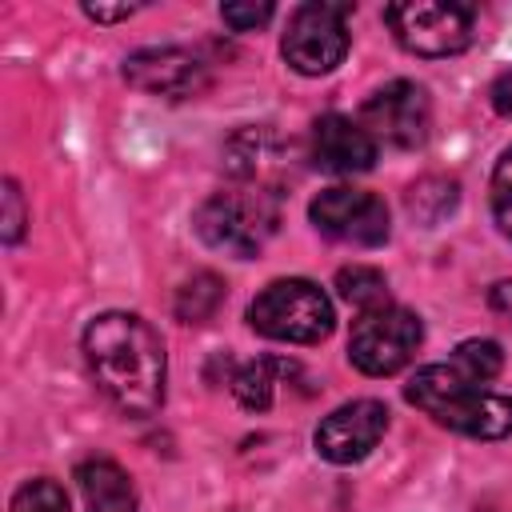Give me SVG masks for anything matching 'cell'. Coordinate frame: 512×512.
<instances>
[{"label":"cell","instance_id":"cell-21","mask_svg":"<svg viewBox=\"0 0 512 512\" xmlns=\"http://www.w3.org/2000/svg\"><path fill=\"white\" fill-rule=\"evenodd\" d=\"M0 236L4 244H16L24 236V196H20V184L16 180H4V216H0Z\"/></svg>","mask_w":512,"mask_h":512},{"label":"cell","instance_id":"cell-19","mask_svg":"<svg viewBox=\"0 0 512 512\" xmlns=\"http://www.w3.org/2000/svg\"><path fill=\"white\" fill-rule=\"evenodd\" d=\"M8 512H68V496L56 480L40 476V480H28L24 488H16Z\"/></svg>","mask_w":512,"mask_h":512},{"label":"cell","instance_id":"cell-3","mask_svg":"<svg viewBox=\"0 0 512 512\" xmlns=\"http://www.w3.org/2000/svg\"><path fill=\"white\" fill-rule=\"evenodd\" d=\"M332 300L312 280H272L248 308V324L284 344H316L332 332Z\"/></svg>","mask_w":512,"mask_h":512},{"label":"cell","instance_id":"cell-20","mask_svg":"<svg viewBox=\"0 0 512 512\" xmlns=\"http://www.w3.org/2000/svg\"><path fill=\"white\" fill-rule=\"evenodd\" d=\"M492 212L504 236H512V148H504V156L492 168Z\"/></svg>","mask_w":512,"mask_h":512},{"label":"cell","instance_id":"cell-13","mask_svg":"<svg viewBox=\"0 0 512 512\" xmlns=\"http://www.w3.org/2000/svg\"><path fill=\"white\" fill-rule=\"evenodd\" d=\"M76 480H80L88 512H136V488L120 464H112L104 456L84 460L76 468Z\"/></svg>","mask_w":512,"mask_h":512},{"label":"cell","instance_id":"cell-11","mask_svg":"<svg viewBox=\"0 0 512 512\" xmlns=\"http://www.w3.org/2000/svg\"><path fill=\"white\" fill-rule=\"evenodd\" d=\"M124 80L148 96L188 100L208 88V68L184 48H144L124 60Z\"/></svg>","mask_w":512,"mask_h":512},{"label":"cell","instance_id":"cell-15","mask_svg":"<svg viewBox=\"0 0 512 512\" xmlns=\"http://www.w3.org/2000/svg\"><path fill=\"white\" fill-rule=\"evenodd\" d=\"M224 304V280L216 272H196L192 280L180 284L176 292V316L184 324H204L216 316V308Z\"/></svg>","mask_w":512,"mask_h":512},{"label":"cell","instance_id":"cell-10","mask_svg":"<svg viewBox=\"0 0 512 512\" xmlns=\"http://www.w3.org/2000/svg\"><path fill=\"white\" fill-rule=\"evenodd\" d=\"M388 428V408L380 400H352L328 412L316 428V452L332 464H356L364 460Z\"/></svg>","mask_w":512,"mask_h":512},{"label":"cell","instance_id":"cell-5","mask_svg":"<svg viewBox=\"0 0 512 512\" xmlns=\"http://www.w3.org/2000/svg\"><path fill=\"white\" fill-rule=\"evenodd\" d=\"M420 340H424V324H420L416 312L396 308V304L368 308L352 324L348 360L364 376H392V372H400L416 356Z\"/></svg>","mask_w":512,"mask_h":512},{"label":"cell","instance_id":"cell-7","mask_svg":"<svg viewBox=\"0 0 512 512\" xmlns=\"http://www.w3.org/2000/svg\"><path fill=\"white\" fill-rule=\"evenodd\" d=\"M344 12H348V4H320V0L300 4L292 12L280 52L300 76H324L348 56Z\"/></svg>","mask_w":512,"mask_h":512},{"label":"cell","instance_id":"cell-18","mask_svg":"<svg viewBox=\"0 0 512 512\" xmlns=\"http://www.w3.org/2000/svg\"><path fill=\"white\" fill-rule=\"evenodd\" d=\"M456 368H460L472 384H484V380L500 376L504 352H500L496 340H464V344L456 348Z\"/></svg>","mask_w":512,"mask_h":512},{"label":"cell","instance_id":"cell-1","mask_svg":"<svg viewBox=\"0 0 512 512\" xmlns=\"http://www.w3.org/2000/svg\"><path fill=\"white\" fill-rule=\"evenodd\" d=\"M84 360L96 388L124 416H152L164 404V340L132 312H104L84 328Z\"/></svg>","mask_w":512,"mask_h":512},{"label":"cell","instance_id":"cell-17","mask_svg":"<svg viewBox=\"0 0 512 512\" xmlns=\"http://www.w3.org/2000/svg\"><path fill=\"white\" fill-rule=\"evenodd\" d=\"M456 180H440V176H424L420 184L408 188V212L420 216L424 224H436V216L456 208Z\"/></svg>","mask_w":512,"mask_h":512},{"label":"cell","instance_id":"cell-6","mask_svg":"<svg viewBox=\"0 0 512 512\" xmlns=\"http://www.w3.org/2000/svg\"><path fill=\"white\" fill-rule=\"evenodd\" d=\"M384 20L400 48L416 56H456L472 44V8L456 0H404L388 4Z\"/></svg>","mask_w":512,"mask_h":512},{"label":"cell","instance_id":"cell-22","mask_svg":"<svg viewBox=\"0 0 512 512\" xmlns=\"http://www.w3.org/2000/svg\"><path fill=\"white\" fill-rule=\"evenodd\" d=\"M272 12H276L272 4H224V8H220L224 24H228L232 32H252V28H260V24H268Z\"/></svg>","mask_w":512,"mask_h":512},{"label":"cell","instance_id":"cell-23","mask_svg":"<svg viewBox=\"0 0 512 512\" xmlns=\"http://www.w3.org/2000/svg\"><path fill=\"white\" fill-rule=\"evenodd\" d=\"M492 108L512 120V72H500L492 84Z\"/></svg>","mask_w":512,"mask_h":512},{"label":"cell","instance_id":"cell-14","mask_svg":"<svg viewBox=\"0 0 512 512\" xmlns=\"http://www.w3.org/2000/svg\"><path fill=\"white\" fill-rule=\"evenodd\" d=\"M296 372H300V368H296L292 360L256 356V360H248V364L236 368L232 392H236V400H240L248 412H264V408L272 404V396H276V384H280L284 376H296Z\"/></svg>","mask_w":512,"mask_h":512},{"label":"cell","instance_id":"cell-8","mask_svg":"<svg viewBox=\"0 0 512 512\" xmlns=\"http://www.w3.org/2000/svg\"><path fill=\"white\" fill-rule=\"evenodd\" d=\"M428 124H432L428 92L420 84H412V80L384 84L360 108V128L376 144H392V148H416V144H424Z\"/></svg>","mask_w":512,"mask_h":512},{"label":"cell","instance_id":"cell-25","mask_svg":"<svg viewBox=\"0 0 512 512\" xmlns=\"http://www.w3.org/2000/svg\"><path fill=\"white\" fill-rule=\"evenodd\" d=\"M488 304H492V312H500V316L512 324V280H500V284L488 292Z\"/></svg>","mask_w":512,"mask_h":512},{"label":"cell","instance_id":"cell-12","mask_svg":"<svg viewBox=\"0 0 512 512\" xmlns=\"http://www.w3.org/2000/svg\"><path fill=\"white\" fill-rule=\"evenodd\" d=\"M312 160L324 172H340V176L368 172L376 164V140L360 128V120L328 112L312 124Z\"/></svg>","mask_w":512,"mask_h":512},{"label":"cell","instance_id":"cell-16","mask_svg":"<svg viewBox=\"0 0 512 512\" xmlns=\"http://www.w3.org/2000/svg\"><path fill=\"white\" fill-rule=\"evenodd\" d=\"M336 288H340V296H344L348 304H356L360 312L392 304V300H388V280H384L376 268H364V264L340 268V272H336Z\"/></svg>","mask_w":512,"mask_h":512},{"label":"cell","instance_id":"cell-24","mask_svg":"<svg viewBox=\"0 0 512 512\" xmlns=\"http://www.w3.org/2000/svg\"><path fill=\"white\" fill-rule=\"evenodd\" d=\"M136 12V4H116V8H104V4H84V16L108 24V20H128Z\"/></svg>","mask_w":512,"mask_h":512},{"label":"cell","instance_id":"cell-4","mask_svg":"<svg viewBox=\"0 0 512 512\" xmlns=\"http://www.w3.org/2000/svg\"><path fill=\"white\" fill-rule=\"evenodd\" d=\"M196 232L208 248L248 260L276 232V204L268 192H216L200 204Z\"/></svg>","mask_w":512,"mask_h":512},{"label":"cell","instance_id":"cell-2","mask_svg":"<svg viewBox=\"0 0 512 512\" xmlns=\"http://www.w3.org/2000/svg\"><path fill=\"white\" fill-rule=\"evenodd\" d=\"M404 400L428 412L436 424L476 436V440H500L512 432V400L484 392L472 384L456 364H428L404 384Z\"/></svg>","mask_w":512,"mask_h":512},{"label":"cell","instance_id":"cell-9","mask_svg":"<svg viewBox=\"0 0 512 512\" xmlns=\"http://www.w3.org/2000/svg\"><path fill=\"white\" fill-rule=\"evenodd\" d=\"M308 216H312L316 232H324L328 240H340V244L376 248L388 240L384 200L372 192H360V188H324L308 204Z\"/></svg>","mask_w":512,"mask_h":512}]
</instances>
